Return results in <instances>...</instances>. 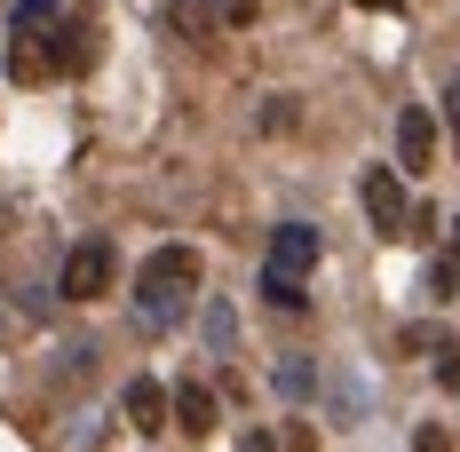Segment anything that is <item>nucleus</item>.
<instances>
[{
  "instance_id": "1",
  "label": "nucleus",
  "mask_w": 460,
  "mask_h": 452,
  "mask_svg": "<svg viewBox=\"0 0 460 452\" xmlns=\"http://www.w3.org/2000/svg\"><path fill=\"white\" fill-rule=\"evenodd\" d=\"M199 246H159L151 262H143V278H136V310L143 317H159V325H175V317L190 310V294H199Z\"/></svg>"
},
{
  "instance_id": "2",
  "label": "nucleus",
  "mask_w": 460,
  "mask_h": 452,
  "mask_svg": "<svg viewBox=\"0 0 460 452\" xmlns=\"http://www.w3.org/2000/svg\"><path fill=\"white\" fill-rule=\"evenodd\" d=\"M111 278H119V246H111V238H80V246L64 254L56 294H64V302H95V294H111Z\"/></svg>"
},
{
  "instance_id": "3",
  "label": "nucleus",
  "mask_w": 460,
  "mask_h": 452,
  "mask_svg": "<svg viewBox=\"0 0 460 452\" xmlns=\"http://www.w3.org/2000/svg\"><path fill=\"white\" fill-rule=\"evenodd\" d=\"M358 199H366V223L381 230V238H405V230H413V199H405V175H397V167H366V175H358Z\"/></svg>"
},
{
  "instance_id": "4",
  "label": "nucleus",
  "mask_w": 460,
  "mask_h": 452,
  "mask_svg": "<svg viewBox=\"0 0 460 452\" xmlns=\"http://www.w3.org/2000/svg\"><path fill=\"white\" fill-rule=\"evenodd\" d=\"M95 40H103V32H95V8H64V16L48 24V64H56L64 80H80L95 64Z\"/></svg>"
},
{
  "instance_id": "5",
  "label": "nucleus",
  "mask_w": 460,
  "mask_h": 452,
  "mask_svg": "<svg viewBox=\"0 0 460 452\" xmlns=\"http://www.w3.org/2000/svg\"><path fill=\"white\" fill-rule=\"evenodd\" d=\"M262 270H278V278H310V270H318V230H310V223L270 230V262H262Z\"/></svg>"
},
{
  "instance_id": "6",
  "label": "nucleus",
  "mask_w": 460,
  "mask_h": 452,
  "mask_svg": "<svg viewBox=\"0 0 460 452\" xmlns=\"http://www.w3.org/2000/svg\"><path fill=\"white\" fill-rule=\"evenodd\" d=\"M397 167H405V175H429V167H437V120H429V111H397Z\"/></svg>"
},
{
  "instance_id": "7",
  "label": "nucleus",
  "mask_w": 460,
  "mask_h": 452,
  "mask_svg": "<svg viewBox=\"0 0 460 452\" xmlns=\"http://www.w3.org/2000/svg\"><path fill=\"white\" fill-rule=\"evenodd\" d=\"M159 421H175V389H159V381H128V429L159 437Z\"/></svg>"
},
{
  "instance_id": "8",
  "label": "nucleus",
  "mask_w": 460,
  "mask_h": 452,
  "mask_svg": "<svg viewBox=\"0 0 460 452\" xmlns=\"http://www.w3.org/2000/svg\"><path fill=\"white\" fill-rule=\"evenodd\" d=\"M8 80H16V88L56 80V64H48V32H16V40H8Z\"/></svg>"
},
{
  "instance_id": "9",
  "label": "nucleus",
  "mask_w": 460,
  "mask_h": 452,
  "mask_svg": "<svg viewBox=\"0 0 460 452\" xmlns=\"http://www.w3.org/2000/svg\"><path fill=\"white\" fill-rule=\"evenodd\" d=\"M175 429L183 437H215V389L207 381H175Z\"/></svg>"
},
{
  "instance_id": "10",
  "label": "nucleus",
  "mask_w": 460,
  "mask_h": 452,
  "mask_svg": "<svg viewBox=\"0 0 460 452\" xmlns=\"http://www.w3.org/2000/svg\"><path fill=\"white\" fill-rule=\"evenodd\" d=\"M167 24L183 40H215L223 32V0H167Z\"/></svg>"
},
{
  "instance_id": "11",
  "label": "nucleus",
  "mask_w": 460,
  "mask_h": 452,
  "mask_svg": "<svg viewBox=\"0 0 460 452\" xmlns=\"http://www.w3.org/2000/svg\"><path fill=\"white\" fill-rule=\"evenodd\" d=\"M262 294H270V310H286V317H302V310H310L302 278H278V270H262Z\"/></svg>"
},
{
  "instance_id": "12",
  "label": "nucleus",
  "mask_w": 460,
  "mask_h": 452,
  "mask_svg": "<svg viewBox=\"0 0 460 452\" xmlns=\"http://www.w3.org/2000/svg\"><path fill=\"white\" fill-rule=\"evenodd\" d=\"M302 111H294V95H270V111H262V136H286Z\"/></svg>"
},
{
  "instance_id": "13",
  "label": "nucleus",
  "mask_w": 460,
  "mask_h": 452,
  "mask_svg": "<svg viewBox=\"0 0 460 452\" xmlns=\"http://www.w3.org/2000/svg\"><path fill=\"white\" fill-rule=\"evenodd\" d=\"M437 389H453V397H460V341L437 350Z\"/></svg>"
},
{
  "instance_id": "14",
  "label": "nucleus",
  "mask_w": 460,
  "mask_h": 452,
  "mask_svg": "<svg viewBox=\"0 0 460 452\" xmlns=\"http://www.w3.org/2000/svg\"><path fill=\"white\" fill-rule=\"evenodd\" d=\"M278 389H286V397H302V389H310V365H302V358L278 365Z\"/></svg>"
},
{
  "instance_id": "15",
  "label": "nucleus",
  "mask_w": 460,
  "mask_h": 452,
  "mask_svg": "<svg viewBox=\"0 0 460 452\" xmlns=\"http://www.w3.org/2000/svg\"><path fill=\"white\" fill-rule=\"evenodd\" d=\"M413 452H453V437H445V429L429 421V429H413Z\"/></svg>"
},
{
  "instance_id": "16",
  "label": "nucleus",
  "mask_w": 460,
  "mask_h": 452,
  "mask_svg": "<svg viewBox=\"0 0 460 452\" xmlns=\"http://www.w3.org/2000/svg\"><path fill=\"white\" fill-rule=\"evenodd\" d=\"M262 16V0H223V24H254Z\"/></svg>"
},
{
  "instance_id": "17",
  "label": "nucleus",
  "mask_w": 460,
  "mask_h": 452,
  "mask_svg": "<svg viewBox=\"0 0 460 452\" xmlns=\"http://www.w3.org/2000/svg\"><path fill=\"white\" fill-rule=\"evenodd\" d=\"M238 452H278V437H270V429H246V437H238Z\"/></svg>"
},
{
  "instance_id": "18",
  "label": "nucleus",
  "mask_w": 460,
  "mask_h": 452,
  "mask_svg": "<svg viewBox=\"0 0 460 452\" xmlns=\"http://www.w3.org/2000/svg\"><path fill=\"white\" fill-rule=\"evenodd\" d=\"M445 111H453V136H460V72H453V88H445Z\"/></svg>"
},
{
  "instance_id": "19",
  "label": "nucleus",
  "mask_w": 460,
  "mask_h": 452,
  "mask_svg": "<svg viewBox=\"0 0 460 452\" xmlns=\"http://www.w3.org/2000/svg\"><path fill=\"white\" fill-rule=\"evenodd\" d=\"M445 262H453V278H460V223H453V254H445Z\"/></svg>"
},
{
  "instance_id": "20",
  "label": "nucleus",
  "mask_w": 460,
  "mask_h": 452,
  "mask_svg": "<svg viewBox=\"0 0 460 452\" xmlns=\"http://www.w3.org/2000/svg\"><path fill=\"white\" fill-rule=\"evenodd\" d=\"M358 8H397V0H358Z\"/></svg>"
}]
</instances>
